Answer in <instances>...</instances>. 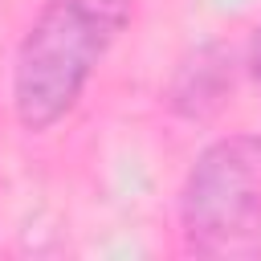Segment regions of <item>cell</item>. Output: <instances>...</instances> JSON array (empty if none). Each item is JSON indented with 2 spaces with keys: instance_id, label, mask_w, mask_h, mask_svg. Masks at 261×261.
I'll list each match as a JSON object with an SVG mask.
<instances>
[{
  "instance_id": "obj_1",
  "label": "cell",
  "mask_w": 261,
  "mask_h": 261,
  "mask_svg": "<svg viewBox=\"0 0 261 261\" xmlns=\"http://www.w3.org/2000/svg\"><path fill=\"white\" fill-rule=\"evenodd\" d=\"M126 0H49L29 24L12 65V106L29 130L61 122L106 49L126 29Z\"/></svg>"
},
{
  "instance_id": "obj_2",
  "label": "cell",
  "mask_w": 261,
  "mask_h": 261,
  "mask_svg": "<svg viewBox=\"0 0 261 261\" xmlns=\"http://www.w3.org/2000/svg\"><path fill=\"white\" fill-rule=\"evenodd\" d=\"M184 232L196 253L253 257L261 253V139H216L188 171Z\"/></svg>"
},
{
  "instance_id": "obj_3",
  "label": "cell",
  "mask_w": 261,
  "mask_h": 261,
  "mask_svg": "<svg viewBox=\"0 0 261 261\" xmlns=\"http://www.w3.org/2000/svg\"><path fill=\"white\" fill-rule=\"evenodd\" d=\"M249 65H253V77L261 82V24H257V33H253V53H249Z\"/></svg>"
}]
</instances>
